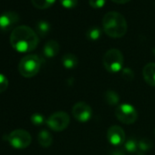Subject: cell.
I'll return each instance as SVG.
<instances>
[{
	"mask_svg": "<svg viewBox=\"0 0 155 155\" xmlns=\"http://www.w3.org/2000/svg\"><path fill=\"white\" fill-rule=\"evenodd\" d=\"M39 42L38 34L28 26L17 27L10 35L12 48L20 53L31 52L38 47Z\"/></svg>",
	"mask_w": 155,
	"mask_h": 155,
	"instance_id": "6da1fadb",
	"label": "cell"
},
{
	"mask_svg": "<svg viewBox=\"0 0 155 155\" xmlns=\"http://www.w3.org/2000/svg\"><path fill=\"white\" fill-rule=\"evenodd\" d=\"M104 32L110 38H120L127 33L128 24L125 18L115 11L108 12L102 19Z\"/></svg>",
	"mask_w": 155,
	"mask_h": 155,
	"instance_id": "7a4b0ae2",
	"label": "cell"
},
{
	"mask_svg": "<svg viewBox=\"0 0 155 155\" xmlns=\"http://www.w3.org/2000/svg\"><path fill=\"white\" fill-rule=\"evenodd\" d=\"M41 68V59L38 55H27L20 60L18 64V71L25 78H32L36 76Z\"/></svg>",
	"mask_w": 155,
	"mask_h": 155,
	"instance_id": "3957f363",
	"label": "cell"
},
{
	"mask_svg": "<svg viewBox=\"0 0 155 155\" xmlns=\"http://www.w3.org/2000/svg\"><path fill=\"white\" fill-rule=\"evenodd\" d=\"M102 63L107 71L110 73H117L123 68L124 58L120 50L111 48L104 54Z\"/></svg>",
	"mask_w": 155,
	"mask_h": 155,
	"instance_id": "277c9868",
	"label": "cell"
},
{
	"mask_svg": "<svg viewBox=\"0 0 155 155\" xmlns=\"http://www.w3.org/2000/svg\"><path fill=\"white\" fill-rule=\"evenodd\" d=\"M4 140L8 141L13 148L22 150L30 145L32 138L29 132L25 130H15L8 134H6L4 136Z\"/></svg>",
	"mask_w": 155,
	"mask_h": 155,
	"instance_id": "5b68a950",
	"label": "cell"
},
{
	"mask_svg": "<svg viewBox=\"0 0 155 155\" xmlns=\"http://www.w3.org/2000/svg\"><path fill=\"white\" fill-rule=\"evenodd\" d=\"M115 115L117 119L124 124H132L138 118L136 109L129 103L119 104L115 110Z\"/></svg>",
	"mask_w": 155,
	"mask_h": 155,
	"instance_id": "8992f818",
	"label": "cell"
},
{
	"mask_svg": "<svg viewBox=\"0 0 155 155\" xmlns=\"http://www.w3.org/2000/svg\"><path fill=\"white\" fill-rule=\"evenodd\" d=\"M70 122L69 115L65 111H57L47 119V125L54 131H62L68 128Z\"/></svg>",
	"mask_w": 155,
	"mask_h": 155,
	"instance_id": "52a82bcc",
	"label": "cell"
},
{
	"mask_svg": "<svg viewBox=\"0 0 155 155\" xmlns=\"http://www.w3.org/2000/svg\"><path fill=\"white\" fill-rule=\"evenodd\" d=\"M72 114L74 118L81 122H86L92 117V109L86 102H77L72 108Z\"/></svg>",
	"mask_w": 155,
	"mask_h": 155,
	"instance_id": "ba28073f",
	"label": "cell"
},
{
	"mask_svg": "<svg viewBox=\"0 0 155 155\" xmlns=\"http://www.w3.org/2000/svg\"><path fill=\"white\" fill-rule=\"evenodd\" d=\"M19 15L15 11H7L0 15V28L1 30L8 32L11 29H15L16 25L19 22Z\"/></svg>",
	"mask_w": 155,
	"mask_h": 155,
	"instance_id": "9c48e42d",
	"label": "cell"
},
{
	"mask_svg": "<svg viewBox=\"0 0 155 155\" xmlns=\"http://www.w3.org/2000/svg\"><path fill=\"white\" fill-rule=\"evenodd\" d=\"M107 139L113 146H120L125 142V132L123 129L118 125L110 126L107 132Z\"/></svg>",
	"mask_w": 155,
	"mask_h": 155,
	"instance_id": "30bf717a",
	"label": "cell"
},
{
	"mask_svg": "<svg viewBox=\"0 0 155 155\" xmlns=\"http://www.w3.org/2000/svg\"><path fill=\"white\" fill-rule=\"evenodd\" d=\"M144 81L151 87H155V63H148L142 69Z\"/></svg>",
	"mask_w": 155,
	"mask_h": 155,
	"instance_id": "8fae6325",
	"label": "cell"
},
{
	"mask_svg": "<svg viewBox=\"0 0 155 155\" xmlns=\"http://www.w3.org/2000/svg\"><path fill=\"white\" fill-rule=\"evenodd\" d=\"M59 52V44L56 40H48L44 48L43 53L47 58H54Z\"/></svg>",
	"mask_w": 155,
	"mask_h": 155,
	"instance_id": "7c38bea8",
	"label": "cell"
},
{
	"mask_svg": "<svg viewBox=\"0 0 155 155\" xmlns=\"http://www.w3.org/2000/svg\"><path fill=\"white\" fill-rule=\"evenodd\" d=\"M38 141L43 148H48L53 142V137L48 130H42L38 134Z\"/></svg>",
	"mask_w": 155,
	"mask_h": 155,
	"instance_id": "4fadbf2b",
	"label": "cell"
},
{
	"mask_svg": "<svg viewBox=\"0 0 155 155\" xmlns=\"http://www.w3.org/2000/svg\"><path fill=\"white\" fill-rule=\"evenodd\" d=\"M62 64L64 68L68 69L75 68L78 64H79V59H78L77 56L73 53H66L62 57Z\"/></svg>",
	"mask_w": 155,
	"mask_h": 155,
	"instance_id": "5bb4252c",
	"label": "cell"
},
{
	"mask_svg": "<svg viewBox=\"0 0 155 155\" xmlns=\"http://www.w3.org/2000/svg\"><path fill=\"white\" fill-rule=\"evenodd\" d=\"M104 101L110 106H116L120 102V97L118 93L109 90L104 93Z\"/></svg>",
	"mask_w": 155,
	"mask_h": 155,
	"instance_id": "9a60e30c",
	"label": "cell"
},
{
	"mask_svg": "<svg viewBox=\"0 0 155 155\" xmlns=\"http://www.w3.org/2000/svg\"><path fill=\"white\" fill-rule=\"evenodd\" d=\"M36 29H37L38 35H39L41 38H45L49 33L51 27H50V24L48 22L41 20V21H38L37 23Z\"/></svg>",
	"mask_w": 155,
	"mask_h": 155,
	"instance_id": "2e32d148",
	"label": "cell"
},
{
	"mask_svg": "<svg viewBox=\"0 0 155 155\" xmlns=\"http://www.w3.org/2000/svg\"><path fill=\"white\" fill-rule=\"evenodd\" d=\"M152 147V142L149 139H141L138 141L137 155H144L146 151H149Z\"/></svg>",
	"mask_w": 155,
	"mask_h": 155,
	"instance_id": "e0dca14e",
	"label": "cell"
},
{
	"mask_svg": "<svg viewBox=\"0 0 155 155\" xmlns=\"http://www.w3.org/2000/svg\"><path fill=\"white\" fill-rule=\"evenodd\" d=\"M124 150L128 153H137L138 141L134 138H130L124 142Z\"/></svg>",
	"mask_w": 155,
	"mask_h": 155,
	"instance_id": "ac0fdd59",
	"label": "cell"
},
{
	"mask_svg": "<svg viewBox=\"0 0 155 155\" xmlns=\"http://www.w3.org/2000/svg\"><path fill=\"white\" fill-rule=\"evenodd\" d=\"M56 0H31L32 5L38 9H47L50 8Z\"/></svg>",
	"mask_w": 155,
	"mask_h": 155,
	"instance_id": "d6986e66",
	"label": "cell"
},
{
	"mask_svg": "<svg viewBox=\"0 0 155 155\" xmlns=\"http://www.w3.org/2000/svg\"><path fill=\"white\" fill-rule=\"evenodd\" d=\"M101 36V30L98 27H92L88 29L86 33V37L91 41H97Z\"/></svg>",
	"mask_w": 155,
	"mask_h": 155,
	"instance_id": "ffe728a7",
	"label": "cell"
},
{
	"mask_svg": "<svg viewBox=\"0 0 155 155\" xmlns=\"http://www.w3.org/2000/svg\"><path fill=\"white\" fill-rule=\"evenodd\" d=\"M30 120H31V123L34 124L35 126H41V125H43L47 121L45 117L42 114H40V113H34V114H32L31 117H30Z\"/></svg>",
	"mask_w": 155,
	"mask_h": 155,
	"instance_id": "44dd1931",
	"label": "cell"
},
{
	"mask_svg": "<svg viewBox=\"0 0 155 155\" xmlns=\"http://www.w3.org/2000/svg\"><path fill=\"white\" fill-rule=\"evenodd\" d=\"M121 76L127 81H131L134 79V73L129 68H124L121 69Z\"/></svg>",
	"mask_w": 155,
	"mask_h": 155,
	"instance_id": "7402d4cb",
	"label": "cell"
},
{
	"mask_svg": "<svg viewBox=\"0 0 155 155\" xmlns=\"http://www.w3.org/2000/svg\"><path fill=\"white\" fill-rule=\"evenodd\" d=\"M59 1H60V4L62 5L63 8H68V9H71V8H74L77 7L79 0H59Z\"/></svg>",
	"mask_w": 155,
	"mask_h": 155,
	"instance_id": "603a6c76",
	"label": "cell"
},
{
	"mask_svg": "<svg viewBox=\"0 0 155 155\" xmlns=\"http://www.w3.org/2000/svg\"><path fill=\"white\" fill-rule=\"evenodd\" d=\"M8 87V78L5 75H3L2 73H0V93L6 91Z\"/></svg>",
	"mask_w": 155,
	"mask_h": 155,
	"instance_id": "cb8c5ba5",
	"label": "cell"
},
{
	"mask_svg": "<svg viewBox=\"0 0 155 155\" xmlns=\"http://www.w3.org/2000/svg\"><path fill=\"white\" fill-rule=\"evenodd\" d=\"M106 0H89V4L91 8L99 9L104 7Z\"/></svg>",
	"mask_w": 155,
	"mask_h": 155,
	"instance_id": "d4e9b609",
	"label": "cell"
},
{
	"mask_svg": "<svg viewBox=\"0 0 155 155\" xmlns=\"http://www.w3.org/2000/svg\"><path fill=\"white\" fill-rule=\"evenodd\" d=\"M110 155H124V150L120 149H116L110 151Z\"/></svg>",
	"mask_w": 155,
	"mask_h": 155,
	"instance_id": "484cf974",
	"label": "cell"
},
{
	"mask_svg": "<svg viewBox=\"0 0 155 155\" xmlns=\"http://www.w3.org/2000/svg\"><path fill=\"white\" fill-rule=\"evenodd\" d=\"M111 1H113L114 3H117V4H120V5H122V4H126V3L130 2V0H111Z\"/></svg>",
	"mask_w": 155,
	"mask_h": 155,
	"instance_id": "4316f807",
	"label": "cell"
},
{
	"mask_svg": "<svg viewBox=\"0 0 155 155\" xmlns=\"http://www.w3.org/2000/svg\"><path fill=\"white\" fill-rule=\"evenodd\" d=\"M152 54H153V56L155 57V48H154L152 49Z\"/></svg>",
	"mask_w": 155,
	"mask_h": 155,
	"instance_id": "83f0119b",
	"label": "cell"
}]
</instances>
